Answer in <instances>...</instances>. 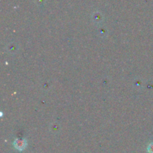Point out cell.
<instances>
[{"instance_id":"cell-1","label":"cell","mask_w":153,"mask_h":153,"mask_svg":"<svg viewBox=\"0 0 153 153\" xmlns=\"http://www.w3.org/2000/svg\"><path fill=\"white\" fill-rule=\"evenodd\" d=\"M13 146L17 150L22 151L25 149L27 146V143L24 139H16L13 143Z\"/></svg>"},{"instance_id":"cell-2","label":"cell","mask_w":153,"mask_h":153,"mask_svg":"<svg viewBox=\"0 0 153 153\" xmlns=\"http://www.w3.org/2000/svg\"><path fill=\"white\" fill-rule=\"evenodd\" d=\"M147 151L149 153H153V143H151L148 146Z\"/></svg>"}]
</instances>
